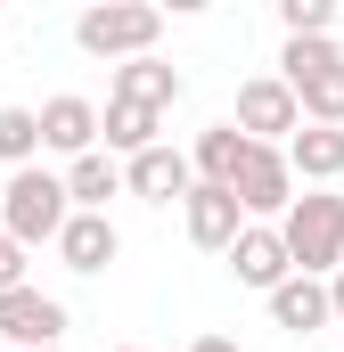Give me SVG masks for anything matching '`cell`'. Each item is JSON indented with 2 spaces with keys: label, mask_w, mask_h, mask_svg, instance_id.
Here are the masks:
<instances>
[{
  "label": "cell",
  "mask_w": 344,
  "mask_h": 352,
  "mask_svg": "<svg viewBox=\"0 0 344 352\" xmlns=\"http://www.w3.org/2000/svg\"><path fill=\"white\" fill-rule=\"evenodd\" d=\"M33 123H41V148H50V156H66V164L98 148V107H90L83 90H58L50 107H33Z\"/></svg>",
  "instance_id": "cell-8"
},
{
  "label": "cell",
  "mask_w": 344,
  "mask_h": 352,
  "mask_svg": "<svg viewBox=\"0 0 344 352\" xmlns=\"http://www.w3.org/2000/svg\"><path fill=\"white\" fill-rule=\"evenodd\" d=\"M50 352H66V344H50Z\"/></svg>",
  "instance_id": "cell-25"
},
{
  "label": "cell",
  "mask_w": 344,
  "mask_h": 352,
  "mask_svg": "<svg viewBox=\"0 0 344 352\" xmlns=\"http://www.w3.org/2000/svg\"><path fill=\"white\" fill-rule=\"evenodd\" d=\"M115 254H123V238H115V221H107V213H66V230H58V263H66V270L98 278Z\"/></svg>",
  "instance_id": "cell-12"
},
{
  "label": "cell",
  "mask_w": 344,
  "mask_h": 352,
  "mask_svg": "<svg viewBox=\"0 0 344 352\" xmlns=\"http://www.w3.org/2000/svg\"><path fill=\"white\" fill-rule=\"evenodd\" d=\"M270 320H279L287 336H312V328H328V287H320V278H303V270H287V278L270 287Z\"/></svg>",
  "instance_id": "cell-15"
},
{
  "label": "cell",
  "mask_w": 344,
  "mask_h": 352,
  "mask_svg": "<svg viewBox=\"0 0 344 352\" xmlns=\"http://www.w3.org/2000/svg\"><path fill=\"white\" fill-rule=\"evenodd\" d=\"M0 336H8L17 352L66 344V303H58V295H41V287H8V295H0Z\"/></svg>",
  "instance_id": "cell-6"
},
{
  "label": "cell",
  "mask_w": 344,
  "mask_h": 352,
  "mask_svg": "<svg viewBox=\"0 0 344 352\" xmlns=\"http://www.w3.org/2000/svg\"><path fill=\"white\" fill-rule=\"evenodd\" d=\"M156 33H164V8H148V0H98V8H83V16H74L83 58H107V66L156 58Z\"/></svg>",
  "instance_id": "cell-3"
},
{
  "label": "cell",
  "mask_w": 344,
  "mask_h": 352,
  "mask_svg": "<svg viewBox=\"0 0 344 352\" xmlns=\"http://www.w3.org/2000/svg\"><path fill=\"white\" fill-rule=\"evenodd\" d=\"M107 98L164 115L172 98H180V66H164V58H131V66H115V90H107Z\"/></svg>",
  "instance_id": "cell-16"
},
{
  "label": "cell",
  "mask_w": 344,
  "mask_h": 352,
  "mask_svg": "<svg viewBox=\"0 0 344 352\" xmlns=\"http://www.w3.org/2000/svg\"><path fill=\"white\" fill-rule=\"evenodd\" d=\"M238 140H255V148H287L295 131H303V115H295V98H287V82L279 74H246L238 82Z\"/></svg>",
  "instance_id": "cell-5"
},
{
  "label": "cell",
  "mask_w": 344,
  "mask_h": 352,
  "mask_svg": "<svg viewBox=\"0 0 344 352\" xmlns=\"http://www.w3.org/2000/svg\"><path fill=\"white\" fill-rule=\"evenodd\" d=\"M58 180H66V205H74V213H107V197H123V164H115L107 148L74 156V164H66Z\"/></svg>",
  "instance_id": "cell-17"
},
{
  "label": "cell",
  "mask_w": 344,
  "mask_h": 352,
  "mask_svg": "<svg viewBox=\"0 0 344 352\" xmlns=\"http://www.w3.org/2000/svg\"><path fill=\"white\" fill-rule=\"evenodd\" d=\"M320 287H328V320H344V270H328Z\"/></svg>",
  "instance_id": "cell-22"
},
{
  "label": "cell",
  "mask_w": 344,
  "mask_h": 352,
  "mask_svg": "<svg viewBox=\"0 0 344 352\" xmlns=\"http://www.w3.org/2000/svg\"><path fill=\"white\" fill-rule=\"evenodd\" d=\"M123 188H131V197H148V205H180V197H189V156L156 140V148L123 156Z\"/></svg>",
  "instance_id": "cell-11"
},
{
  "label": "cell",
  "mask_w": 344,
  "mask_h": 352,
  "mask_svg": "<svg viewBox=\"0 0 344 352\" xmlns=\"http://www.w3.org/2000/svg\"><path fill=\"white\" fill-rule=\"evenodd\" d=\"M279 156H287V173H295V180H320V188H328V180H344V131H328V123H303V131H295Z\"/></svg>",
  "instance_id": "cell-14"
},
{
  "label": "cell",
  "mask_w": 344,
  "mask_h": 352,
  "mask_svg": "<svg viewBox=\"0 0 344 352\" xmlns=\"http://www.w3.org/2000/svg\"><path fill=\"white\" fill-rule=\"evenodd\" d=\"M246 148H255V140H238V123H205V131H197V148H189V180L230 188L238 164H246Z\"/></svg>",
  "instance_id": "cell-13"
},
{
  "label": "cell",
  "mask_w": 344,
  "mask_h": 352,
  "mask_svg": "<svg viewBox=\"0 0 344 352\" xmlns=\"http://www.w3.org/2000/svg\"><path fill=\"white\" fill-rule=\"evenodd\" d=\"M156 131H164V115H148V107H123V98H107V115H98V140H107V156H140V148H156Z\"/></svg>",
  "instance_id": "cell-18"
},
{
  "label": "cell",
  "mask_w": 344,
  "mask_h": 352,
  "mask_svg": "<svg viewBox=\"0 0 344 352\" xmlns=\"http://www.w3.org/2000/svg\"><path fill=\"white\" fill-rule=\"evenodd\" d=\"M8 287H25V246L0 230V295H8Z\"/></svg>",
  "instance_id": "cell-21"
},
{
  "label": "cell",
  "mask_w": 344,
  "mask_h": 352,
  "mask_svg": "<svg viewBox=\"0 0 344 352\" xmlns=\"http://www.w3.org/2000/svg\"><path fill=\"white\" fill-rule=\"evenodd\" d=\"M287 270H295V263H287V246H279V230H270V221H246V230L230 238V278H238V287L270 295Z\"/></svg>",
  "instance_id": "cell-10"
},
{
  "label": "cell",
  "mask_w": 344,
  "mask_h": 352,
  "mask_svg": "<svg viewBox=\"0 0 344 352\" xmlns=\"http://www.w3.org/2000/svg\"><path fill=\"white\" fill-rule=\"evenodd\" d=\"M230 197H238L246 221L287 213V205H295V173H287V156H279V148H246V164H238V180H230Z\"/></svg>",
  "instance_id": "cell-7"
},
{
  "label": "cell",
  "mask_w": 344,
  "mask_h": 352,
  "mask_svg": "<svg viewBox=\"0 0 344 352\" xmlns=\"http://www.w3.org/2000/svg\"><path fill=\"white\" fill-rule=\"evenodd\" d=\"M279 82H287V98H295L303 123L344 131V50H336V41H287Z\"/></svg>",
  "instance_id": "cell-2"
},
{
  "label": "cell",
  "mask_w": 344,
  "mask_h": 352,
  "mask_svg": "<svg viewBox=\"0 0 344 352\" xmlns=\"http://www.w3.org/2000/svg\"><path fill=\"white\" fill-rule=\"evenodd\" d=\"M0 164H8V173L41 164V123H33V107H0Z\"/></svg>",
  "instance_id": "cell-19"
},
{
  "label": "cell",
  "mask_w": 344,
  "mask_h": 352,
  "mask_svg": "<svg viewBox=\"0 0 344 352\" xmlns=\"http://www.w3.org/2000/svg\"><path fill=\"white\" fill-rule=\"evenodd\" d=\"M279 246H287V263L303 270V278H328V270H344V197H328V188H303V197L279 213Z\"/></svg>",
  "instance_id": "cell-1"
},
{
  "label": "cell",
  "mask_w": 344,
  "mask_h": 352,
  "mask_svg": "<svg viewBox=\"0 0 344 352\" xmlns=\"http://www.w3.org/2000/svg\"><path fill=\"white\" fill-rule=\"evenodd\" d=\"M189 352H238V336H197Z\"/></svg>",
  "instance_id": "cell-23"
},
{
  "label": "cell",
  "mask_w": 344,
  "mask_h": 352,
  "mask_svg": "<svg viewBox=\"0 0 344 352\" xmlns=\"http://www.w3.org/2000/svg\"><path fill=\"white\" fill-rule=\"evenodd\" d=\"M123 352H148V344H123Z\"/></svg>",
  "instance_id": "cell-24"
},
{
  "label": "cell",
  "mask_w": 344,
  "mask_h": 352,
  "mask_svg": "<svg viewBox=\"0 0 344 352\" xmlns=\"http://www.w3.org/2000/svg\"><path fill=\"white\" fill-rule=\"evenodd\" d=\"M180 221H189V246H205V254H230V238L246 230L238 197H230V188H205V180H189V197H180Z\"/></svg>",
  "instance_id": "cell-9"
},
{
  "label": "cell",
  "mask_w": 344,
  "mask_h": 352,
  "mask_svg": "<svg viewBox=\"0 0 344 352\" xmlns=\"http://www.w3.org/2000/svg\"><path fill=\"white\" fill-rule=\"evenodd\" d=\"M287 41H336V0H279Z\"/></svg>",
  "instance_id": "cell-20"
},
{
  "label": "cell",
  "mask_w": 344,
  "mask_h": 352,
  "mask_svg": "<svg viewBox=\"0 0 344 352\" xmlns=\"http://www.w3.org/2000/svg\"><path fill=\"white\" fill-rule=\"evenodd\" d=\"M66 180L41 173V164H25V173H8V188H0V230L33 254V246H58V230H66Z\"/></svg>",
  "instance_id": "cell-4"
}]
</instances>
